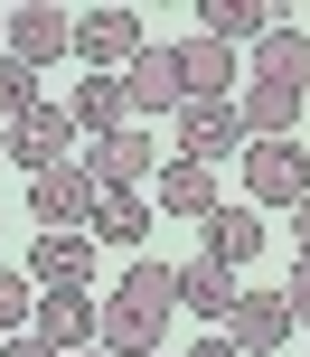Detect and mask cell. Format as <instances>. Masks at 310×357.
I'll return each instance as SVG.
<instances>
[{
  "label": "cell",
  "instance_id": "cell-1",
  "mask_svg": "<svg viewBox=\"0 0 310 357\" xmlns=\"http://www.w3.org/2000/svg\"><path fill=\"white\" fill-rule=\"evenodd\" d=\"M169 310H179V264L132 254V273L113 282V301H104V348H113V357H160Z\"/></svg>",
  "mask_w": 310,
  "mask_h": 357
},
{
  "label": "cell",
  "instance_id": "cell-26",
  "mask_svg": "<svg viewBox=\"0 0 310 357\" xmlns=\"http://www.w3.org/2000/svg\"><path fill=\"white\" fill-rule=\"evenodd\" d=\"M292 245L310 254V197H301V207H292Z\"/></svg>",
  "mask_w": 310,
  "mask_h": 357
},
{
  "label": "cell",
  "instance_id": "cell-16",
  "mask_svg": "<svg viewBox=\"0 0 310 357\" xmlns=\"http://www.w3.org/2000/svg\"><path fill=\"white\" fill-rule=\"evenodd\" d=\"M198 38H217V47H263V38H273V10H263V0H198Z\"/></svg>",
  "mask_w": 310,
  "mask_h": 357
},
{
  "label": "cell",
  "instance_id": "cell-9",
  "mask_svg": "<svg viewBox=\"0 0 310 357\" xmlns=\"http://www.w3.org/2000/svg\"><path fill=\"white\" fill-rule=\"evenodd\" d=\"M150 169H160V142H150V123L113 132V142H85V178H94V188H141Z\"/></svg>",
  "mask_w": 310,
  "mask_h": 357
},
{
  "label": "cell",
  "instance_id": "cell-24",
  "mask_svg": "<svg viewBox=\"0 0 310 357\" xmlns=\"http://www.w3.org/2000/svg\"><path fill=\"white\" fill-rule=\"evenodd\" d=\"M282 301H292V329H310V254L292 264V282H282Z\"/></svg>",
  "mask_w": 310,
  "mask_h": 357
},
{
  "label": "cell",
  "instance_id": "cell-11",
  "mask_svg": "<svg viewBox=\"0 0 310 357\" xmlns=\"http://www.w3.org/2000/svg\"><path fill=\"white\" fill-rule=\"evenodd\" d=\"M10 56H19V66H56V56H75V19L47 10V0L10 10Z\"/></svg>",
  "mask_w": 310,
  "mask_h": 357
},
{
  "label": "cell",
  "instance_id": "cell-27",
  "mask_svg": "<svg viewBox=\"0 0 310 357\" xmlns=\"http://www.w3.org/2000/svg\"><path fill=\"white\" fill-rule=\"evenodd\" d=\"M0 357H56V348H38V339H10V348H0Z\"/></svg>",
  "mask_w": 310,
  "mask_h": 357
},
{
  "label": "cell",
  "instance_id": "cell-20",
  "mask_svg": "<svg viewBox=\"0 0 310 357\" xmlns=\"http://www.w3.org/2000/svg\"><path fill=\"white\" fill-rule=\"evenodd\" d=\"M254 66H263V85H310V29H282V19H273V38H263V47H254Z\"/></svg>",
  "mask_w": 310,
  "mask_h": 357
},
{
  "label": "cell",
  "instance_id": "cell-13",
  "mask_svg": "<svg viewBox=\"0 0 310 357\" xmlns=\"http://www.w3.org/2000/svg\"><path fill=\"white\" fill-rule=\"evenodd\" d=\"M226 339H235L245 357H273L282 339H292V301H282V291H245L235 320H226Z\"/></svg>",
  "mask_w": 310,
  "mask_h": 357
},
{
  "label": "cell",
  "instance_id": "cell-25",
  "mask_svg": "<svg viewBox=\"0 0 310 357\" xmlns=\"http://www.w3.org/2000/svg\"><path fill=\"white\" fill-rule=\"evenodd\" d=\"M188 357H245V348H235V339H226V329H217V339H198Z\"/></svg>",
  "mask_w": 310,
  "mask_h": 357
},
{
  "label": "cell",
  "instance_id": "cell-19",
  "mask_svg": "<svg viewBox=\"0 0 310 357\" xmlns=\"http://www.w3.org/2000/svg\"><path fill=\"white\" fill-rule=\"evenodd\" d=\"M254 254H263V216H254V207H217V216H207V264L245 273Z\"/></svg>",
  "mask_w": 310,
  "mask_h": 357
},
{
  "label": "cell",
  "instance_id": "cell-3",
  "mask_svg": "<svg viewBox=\"0 0 310 357\" xmlns=\"http://www.w3.org/2000/svg\"><path fill=\"white\" fill-rule=\"evenodd\" d=\"M94 207H104V188L85 178V160H56V169L29 178V216L38 226H85L94 235Z\"/></svg>",
  "mask_w": 310,
  "mask_h": 357
},
{
  "label": "cell",
  "instance_id": "cell-2",
  "mask_svg": "<svg viewBox=\"0 0 310 357\" xmlns=\"http://www.w3.org/2000/svg\"><path fill=\"white\" fill-rule=\"evenodd\" d=\"M245 197L254 207H301L310 197V151L301 142H245Z\"/></svg>",
  "mask_w": 310,
  "mask_h": 357
},
{
  "label": "cell",
  "instance_id": "cell-15",
  "mask_svg": "<svg viewBox=\"0 0 310 357\" xmlns=\"http://www.w3.org/2000/svg\"><path fill=\"white\" fill-rule=\"evenodd\" d=\"M179 85H188V104H235V47L188 38L179 47Z\"/></svg>",
  "mask_w": 310,
  "mask_h": 357
},
{
  "label": "cell",
  "instance_id": "cell-5",
  "mask_svg": "<svg viewBox=\"0 0 310 357\" xmlns=\"http://www.w3.org/2000/svg\"><path fill=\"white\" fill-rule=\"evenodd\" d=\"M29 339H38V348H56V357L94 348V339H104V301H94V291H38Z\"/></svg>",
  "mask_w": 310,
  "mask_h": 357
},
{
  "label": "cell",
  "instance_id": "cell-10",
  "mask_svg": "<svg viewBox=\"0 0 310 357\" xmlns=\"http://www.w3.org/2000/svg\"><path fill=\"white\" fill-rule=\"evenodd\" d=\"M169 123H179V160H207V169H217L226 151H245V113L235 104H179Z\"/></svg>",
  "mask_w": 310,
  "mask_h": 357
},
{
  "label": "cell",
  "instance_id": "cell-22",
  "mask_svg": "<svg viewBox=\"0 0 310 357\" xmlns=\"http://www.w3.org/2000/svg\"><path fill=\"white\" fill-rule=\"evenodd\" d=\"M29 320H38V282H29V264H0V339H29Z\"/></svg>",
  "mask_w": 310,
  "mask_h": 357
},
{
  "label": "cell",
  "instance_id": "cell-23",
  "mask_svg": "<svg viewBox=\"0 0 310 357\" xmlns=\"http://www.w3.org/2000/svg\"><path fill=\"white\" fill-rule=\"evenodd\" d=\"M29 104H47V94H38V66H19V56L0 47V123H19Z\"/></svg>",
  "mask_w": 310,
  "mask_h": 357
},
{
  "label": "cell",
  "instance_id": "cell-6",
  "mask_svg": "<svg viewBox=\"0 0 310 357\" xmlns=\"http://www.w3.org/2000/svg\"><path fill=\"white\" fill-rule=\"evenodd\" d=\"M29 282L38 291H94V235L85 226H47L29 245Z\"/></svg>",
  "mask_w": 310,
  "mask_h": 357
},
{
  "label": "cell",
  "instance_id": "cell-12",
  "mask_svg": "<svg viewBox=\"0 0 310 357\" xmlns=\"http://www.w3.org/2000/svg\"><path fill=\"white\" fill-rule=\"evenodd\" d=\"M66 113H75V142H113V132H132V94H123V75H85V85L66 94Z\"/></svg>",
  "mask_w": 310,
  "mask_h": 357
},
{
  "label": "cell",
  "instance_id": "cell-21",
  "mask_svg": "<svg viewBox=\"0 0 310 357\" xmlns=\"http://www.w3.org/2000/svg\"><path fill=\"white\" fill-rule=\"evenodd\" d=\"M150 235V197L141 188H104V207H94V245H141Z\"/></svg>",
  "mask_w": 310,
  "mask_h": 357
},
{
  "label": "cell",
  "instance_id": "cell-29",
  "mask_svg": "<svg viewBox=\"0 0 310 357\" xmlns=\"http://www.w3.org/2000/svg\"><path fill=\"white\" fill-rule=\"evenodd\" d=\"M0 47H10V10H0Z\"/></svg>",
  "mask_w": 310,
  "mask_h": 357
},
{
  "label": "cell",
  "instance_id": "cell-14",
  "mask_svg": "<svg viewBox=\"0 0 310 357\" xmlns=\"http://www.w3.org/2000/svg\"><path fill=\"white\" fill-rule=\"evenodd\" d=\"M150 188H160V216H198V226L226 207V197H217V169H207V160H169V169H150Z\"/></svg>",
  "mask_w": 310,
  "mask_h": 357
},
{
  "label": "cell",
  "instance_id": "cell-28",
  "mask_svg": "<svg viewBox=\"0 0 310 357\" xmlns=\"http://www.w3.org/2000/svg\"><path fill=\"white\" fill-rule=\"evenodd\" d=\"M75 357H113V348H104V339H94V348H75Z\"/></svg>",
  "mask_w": 310,
  "mask_h": 357
},
{
  "label": "cell",
  "instance_id": "cell-7",
  "mask_svg": "<svg viewBox=\"0 0 310 357\" xmlns=\"http://www.w3.org/2000/svg\"><path fill=\"white\" fill-rule=\"evenodd\" d=\"M141 47H150L141 10H85V19H75V56H85V75H104V66H132Z\"/></svg>",
  "mask_w": 310,
  "mask_h": 357
},
{
  "label": "cell",
  "instance_id": "cell-4",
  "mask_svg": "<svg viewBox=\"0 0 310 357\" xmlns=\"http://www.w3.org/2000/svg\"><path fill=\"white\" fill-rule=\"evenodd\" d=\"M123 94H132V123L179 113V104H188V85H179V47H169V38H150V47L123 66Z\"/></svg>",
  "mask_w": 310,
  "mask_h": 357
},
{
  "label": "cell",
  "instance_id": "cell-8",
  "mask_svg": "<svg viewBox=\"0 0 310 357\" xmlns=\"http://www.w3.org/2000/svg\"><path fill=\"white\" fill-rule=\"evenodd\" d=\"M66 151H75V113H66V104H29V113L10 123V160L29 169V178H38V169H56Z\"/></svg>",
  "mask_w": 310,
  "mask_h": 357
},
{
  "label": "cell",
  "instance_id": "cell-17",
  "mask_svg": "<svg viewBox=\"0 0 310 357\" xmlns=\"http://www.w3.org/2000/svg\"><path fill=\"white\" fill-rule=\"evenodd\" d=\"M235 113H245V142H292L301 94H292V85H263V75H254V85L235 94Z\"/></svg>",
  "mask_w": 310,
  "mask_h": 357
},
{
  "label": "cell",
  "instance_id": "cell-18",
  "mask_svg": "<svg viewBox=\"0 0 310 357\" xmlns=\"http://www.w3.org/2000/svg\"><path fill=\"white\" fill-rule=\"evenodd\" d=\"M235 301H245V291H235V273H226V264H207V254H198V264H179V310H198V320H235Z\"/></svg>",
  "mask_w": 310,
  "mask_h": 357
}]
</instances>
